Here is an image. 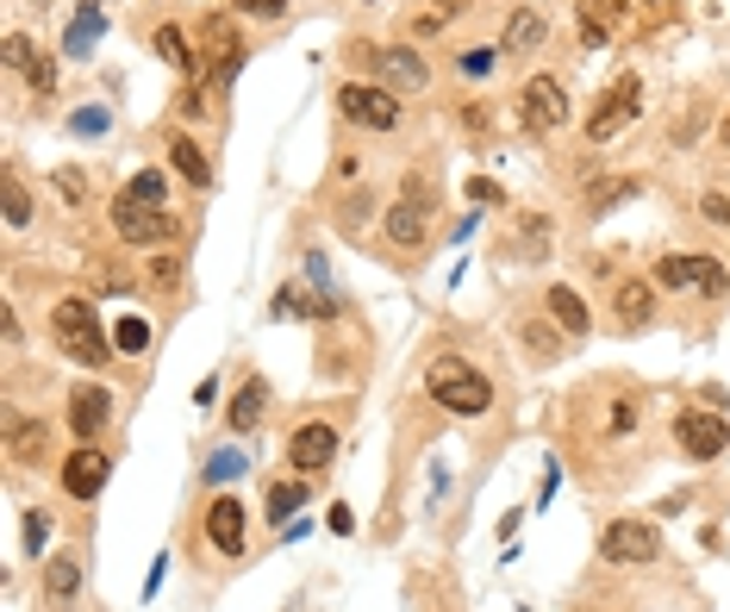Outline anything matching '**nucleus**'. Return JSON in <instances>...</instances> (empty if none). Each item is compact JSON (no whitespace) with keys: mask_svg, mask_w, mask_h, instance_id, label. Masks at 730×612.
<instances>
[{"mask_svg":"<svg viewBox=\"0 0 730 612\" xmlns=\"http://www.w3.org/2000/svg\"><path fill=\"white\" fill-rule=\"evenodd\" d=\"M424 387H431V401L450 406L456 419H480V413L494 406V382H487V375H480L468 357H456V350L431 357V369H424Z\"/></svg>","mask_w":730,"mask_h":612,"instance_id":"nucleus-1","label":"nucleus"},{"mask_svg":"<svg viewBox=\"0 0 730 612\" xmlns=\"http://www.w3.org/2000/svg\"><path fill=\"white\" fill-rule=\"evenodd\" d=\"M51 331H57V350L69 357V363H81V369H100L107 357H113V338L100 331V319H95V306L81 300V294H69V300H57V313H51Z\"/></svg>","mask_w":730,"mask_h":612,"instance_id":"nucleus-2","label":"nucleus"},{"mask_svg":"<svg viewBox=\"0 0 730 612\" xmlns=\"http://www.w3.org/2000/svg\"><path fill=\"white\" fill-rule=\"evenodd\" d=\"M637 113H643V76H637V69H624V76H612V81H606V95L594 100V113H587V144L618 138Z\"/></svg>","mask_w":730,"mask_h":612,"instance_id":"nucleus-3","label":"nucleus"},{"mask_svg":"<svg viewBox=\"0 0 730 612\" xmlns=\"http://www.w3.org/2000/svg\"><path fill=\"white\" fill-rule=\"evenodd\" d=\"M338 113L363 132H394L400 125V95L394 88H368V81H344L338 88Z\"/></svg>","mask_w":730,"mask_h":612,"instance_id":"nucleus-4","label":"nucleus"},{"mask_svg":"<svg viewBox=\"0 0 730 612\" xmlns=\"http://www.w3.org/2000/svg\"><path fill=\"white\" fill-rule=\"evenodd\" d=\"M113 231L132 250H144V244H169L175 219L163 207H144V200H132V194H119V200H113Z\"/></svg>","mask_w":730,"mask_h":612,"instance_id":"nucleus-5","label":"nucleus"},{"mask_svg":"<svg viewBox=\"0 0 730 612\" xmlns=\"http://www.w3.org/2000/svg\"><path fill=\"white\" fill-rule=\"evenodd\" d=\"M356 57L381 76V88H394V95H419L424 81H431V69H424L419 51H375V44H356Z\"/></svg>","mask_w":730,"mask_h":612,"instance_id":"nucleus-6","label":"nucleus"},{"mask_svg":"<svg viewBox=\"0 0 730 612\" xmlns=\"http://www.w3.org/2000/svg\"><path fill=\"white\" fill-rule=\"evenodd\" d=\"M662 550V532L643 525V518H612L606 532H599V556L606 562H650Z\"/></svg>","mask_w":730,"mask_h":612,"instance_id":"nucleus-7","label":"nucleus"},{"mask_svg":"<svg viewBox=\"0 0 730 612\" xmlns=\"http://www.w3.org/2000/svg\"><path fill=\"white\" fill-rule=\"evenodd\" d=\"M674 444H681L693 462H711V457H725L730 425L718 419V413H699V406H687V413L674 419Z\"/></svg>","mask_w":730,"mask_h":612,"instance_id":"nucleus-8","label":"nucleus"},{"mask_svg":"<svg viewBox=\"0 0 730 612\" xmlns=\"http://www.w3.org/2000/svg\"><path fill=\"white\" fill-rule=\"evenodd\" d=\"M519 107H524V125H531V132H556V125H568V88H562L556 76H531L524 81V95H519Z\"/></svg>","mask_w":730,"mask_h":612,"instance_id":"nucleus-9","label":"nucleus"},{"mask_svg":"<svg viewBox=\"0 0 730 612\" xmlns=\"http://www.w3.org/2000/svg\"><path fill=\"white\" fill-rule=\"evenodd\" d=\"M207 537L219 556H244V544H251V513H244V500L237 494H219L207 506Z\"/></svg>","mask_w":730,"mask_h":612,"instance_id":"nucleus-10","label":"nucleus"},{"mask_svg":"<svg viewBox=\"0 0 730 612\" xmlns=\"http://www.w3.org/2000/svg\"><path fill=\"white\" fill-rule=\"evenodd\" d=\"M107 469H113V462H107L100 444L69 450V457H63V494H69V500H95L100 488H107Z\"/></svg>","mask_w":730,"mask_h":612,"instance_id":"nucleus-11","label":"nucleus"},{"mask_svg":"<svg viewBox=\"0 0 730 612\" xmlns=\"http://www.w3.org/2000/svg\"><path fill=\"white\" fill-rule=\"evenodd\" d=\"M387 244L394 250H424V238H431V200H412V194H406V200H394V207H387Z\"/></svg>","mask_w":730,"mask_h":612,"instance_id":"nucleus-12","label":"nucleus"},{"mask_svg":"<svg viewBox=\"0 0 730 612\" xmlns=\"http://www.w3.org/2000/svg\"><path fill=\"white\" fill-rule=\"evenodd\" d=\"M288 457H294V469L319 476V469H331V457H338V431H331L325 419H307V425H300V431L288 438Z\"/></svg>","mask_w":730,"mask_h":612,"instance_id":"nucleus-13","label":"nucleus"},{"mask_svg":"<svg viewBox=\"0 0 730 612\" xmlns=\"http://www.w3.org/2000/svg\"><path fill=\"white\" fill-rule=\"evenodd\" d=\"M81 593V556L63 550V556H44V606H76Z\"/></svg>","mask_w":730,"mask_h":612,"instance_id":"nucleus-14","label":"nucleus"},{"mask_svg":"<svg viewBox=\"0 0 730 612\" xmlns=\"http://www.w3.org/2000/svg\"><path fill=\"white\" fill-rule=\"evenodd\" d=\"M107 419H113V394H107V387H95V382H81L76 394H69V425L81 431V444L95 438Z\"/></svg>","mask_w":730,"mask_h":612,"instance_id":"nucleus-15","label":"nucleus"},{"mask_svg":"<svg viewBox=\"0 0 730 612\" xmlns=\"http://www.w3.org/2000/svg\"><path fill=\"white\" fill-rule=\"evenodd\" d=\"M7 457L20 462V469L44 462V457H51V425H44V419H13V425H7Z\"/></svg>","mask_w":730,"mask_h":612,"instance_id":"nucleus-16","label":"nucleus"},{"mask_svg":"<svg viewBox=\"0 0 730 612\" xmlns=\"http://www.w3.org/2000/svg\"><path fill=\"white\" fill-rule=\"evenodd\" d=\"M275 319H338V300L331 294H307V287H281L275 294V306H269Z\"/></svg>","mask_w":730,"mask_h":612,"instance_id":"nucleus-17","label":"nucleus"},{"mask_svg":"<svg viewBox=\"0 0 730 612\" xmlns=\"http://www.w3.org/2000/svg\"><path fill=\"white\" fill-rule=\"evenodd\" d=\"M637 194H643V182H637V175H606V182H587V194H580V200H587V212H618L624 207V200H637Z\"/></svg>","mask_w":730,"mask_h":612,"instance_id":"nucleus-18","label":"nucleus"},{"mask_svg":"<svg viewBox=\"0 0 730 612\" xmlns=\"http://www.w3.org/2000/svg\"><path fill=\"white\" fill-rule=\"evenodd\" d=\"M543 39H550V20H543L538 7H519V13L506 20V39H500V51H512V57H519V51H538Z\"/></svg>","mask_w":730,"mask_h":612,"instance_id":"nucleus-19","label":"nucleus"},{"mask_svg":"<svg viewBox=\"0 0 730 612\" xmlns=\"http://www.w3.org/2000/svg\"><path fill=\"white\" fill-rule=\"evenodd\" d=\"M543 306H550V319H556V326L568 331V338H580V331L594 326V319H587V306H580V294H575V287H550V294H543Z\"/></svg>","mask_w":730,"mask_h":612,"instance_id":"nucleus-20","label":"nucleus"},{"mask_svg":"<svg viewBox=\"0 0 730 612\" xmlns=\"http://www.w3.org/2000/svg\"><path fill=\"white\" fill-rule=\"evenodd\" d=\"M100 32H107V13H100L95 0H88V7H76V25H69L63 51H69V57H88V51L100 44Z\"/></svg>","mask_w":730,"mask_h":612,"instance_id":"nucleus-21","label":"nucleus"},{"mask_svg":"<svg viewBox=\"0 0 730 612\" xmlns=\"http://www.w3.org/2000/svg\"><path fill=\"white\" fill-rule=\"evenodd\" d=\"M169 163H175V175H181V182H193V188H207V182H212V163H207V151H200L193 138H175V144H169Z\"/></svg>","mask_w":730,"mask_h":612,"instance_id":"nucleus-22","label":"nucleus"},{"mask_svg":"<svg viewBox=\"0 0 730 612\" xmlns=\"http://www.w3.org/2000/svg\"><path fill=\"white\" fill-rule=\"evenodd\" d=\"M263 401H269V387H263V382L251 375V382H244L237 394H231V413H225V419H231V431H251V425L263 419Z\"/></svg>","mask_w":730,"mask_h":612,"instance_id":"nucleus-23","label":"nucleus"},{"mask_svg":"<svg viewBox=\"0 0 730 612\" xmlns=\"http://www.w3.org/2000/svg\"><path fill=\"white\" fill-rule=\"evenodd\" d=\"M550 238H556V231H550V219H543V212H524L512 256H519V263H531V256H543V250H550Z\"/></svg>","mask_w":730,"mask_h":612,"instance_id":"nucleus-24","label":"nucleus"},{"mask_svg":"<svg viewBox=\"0 0 730 612\" xmlns=\"http://www.w3.org/2000/svg\"><path fill=\"white\" fill-rule=\"evenodd\" d=\"M650 306H655L650 282H618V319H624V326H643Z\"/></svg>","mask_w":730,"mask_h":612,"instance_id":"nucleus-25","label":"nucleus"},{"mask_svg":"<svg viewBox=\"0 0 730 612\" xmlns=\"http://www.w3.org/2000/svg\"><path fill=\"white\" fill-rule=\"evenodd\" d=\"M519 338H524V350H531V363H556V357H562V338L543 326V319H524Z\"/></svg>","mask_w":730,"mask_h":612,"instance_id":"nucleus-26","label":"nucleus"},{"mask_svg":"<svg viewBox=\"0 0 730 612\" xmlns=\"http://www.w3.org/2000/svg\"><path fill=\"white\" fill-rule=\"evenodd\" d=\"M263 506H269V518H275V525H288V518H294V506H307V481H275Z\"/></svg>","mask_w":730,"mask_h":612,"instance_id":"nucleus-27","label":"nucleus"},{"mask_svg":"<svg viewBox=\"0 0 730 612\" xmlns=\"http://www.w3.org/2000/svg\"><path fill=\"white\" fill-rule=\"evenodd\" d=\"M637 419H643V401H637V394H618L612 413H606V438H631Z\"/></svg>","mask_w":730,"mask_h":612,"instance_id":"nucleus-28","label":"nucleus"},{"mask_svg":"<svg viewBox=\"0 0 730 612\" xmlns=\"http://www.w3.org/2000/svg\"><path fill=\"white\" fill-rule=\"evenodd\" d=\"M156 57L169 63V69H193V51H188V39H181V32H175V25H163V32H156Z\"/></svg>","mask_w":730,"mask_h":612,"instance_id":"nucleus-29","label":"nucleus"},{"mask_svg":"<svg viewBox=\"0 0 730 612\" xmlns=\"http://www.w3.org/2000/svg\"><path fill=\"white\" fill-rule=\"evenodd\" d=\"M693 256H699V250H693ZM693 256H687V250L662 256V263H655V282H662V287H693Z\"/></svg>","mask_w":730,"mask_h":612,"instance_id":"nucleus-30","label":"nucleus"},{"mask_svg":"<svg viewBox=\"0 0 730 612\" xmlns=\"http://www.w3.org/2000/svg\"><path fill=\"white\" fill-rule=\"evenodd\" d=\"M113 345L125 350V357H137V350L151 345V326H144L137 313H125V319H119V326H113Z\"/></svg>","mask_w":730,"mask_h":612,"instance_id":"nucleus-31","label":"nucleus"},{"mask_svg":"<svg viewBox=\"0 0 730 612\" xmlns=\"http://www.w3.org/2000/svg\"><path fill=\"white\" fill-rule=\"evenodd\" d=\"M125 194L144 200V207H163V194H169V188H163V175H156V170H137L132 182H125Z\"/></svg>","mask_w":730,"mask_h":612,"instance_id":"nucleus-32","label":"nucleus"},{"mask_svg":"<svg viewBox=\"0 0 730 612\" xmlns=\"http://www.w3.org/2000/svg\"><path fill=\"white\" fill-rule=\"evenodd\" d=\"M32 219V194H25V182L13 170H7V226H25Z\"/></svg>","mask_w":730,"mask_h":612,"instance_id":"nucleus-33","label":"nucleus"},{"mask_svg":"<svg viewBox=\"0 0 730 612\" xmlns=\"http://www.w3.org/2000/svg\"><path fill=\"white\" fill-rule=\"evenodd\" d=\"M51 188H57L69 207H88V175H81V170H57V175H51Z\"/></svg>","mask_w":730,"mask_h":612,"instance_id":"nucleus-34","label":"nucleus"},{"mask_svg":"<svg viewBox=\"0 0 730 612\" xmlns=\"http://www.w3.org/2000/svg\"><path fill=\"white\" fill-rule=\"evenodd\" d=\"M44 537H51V518H44V506H32V513H25V556L44 562Z\"/></svg>","mask_w":730,"mask_h":612,"instance_id":"nucleus-35","label":"nucleus"},{"mask_svg":"<svg viewBox=\"0 0 730 612\" xmlns=\"http://www.w3.org/2000/svg\"><path fill=\"white\" fill-rule=\"evenodd\" d=\"M107 125H113V113H107V107H88V113L69 119V132H76V138H100Z\"/></svg>","mask_w":730,"mask_h":612,"instance_id":"nucleus-36","label":"nucleus"},{"mask_svg":"<svg viewBox=\"0 0 730 612\" xmlns=\"http://www.w3.org/2000/svg\"><path fill=\"white\" fill-rule=\"evenodd\" d=\"M494 63H500V51H494V44H475V51H462V76H487Z\"/></svg>","mask_w":730,"mask_h":612,"instance_id":"nucleus-37","label":"nucleus"},{"mask_svg":"<svg viewBox=\"0 0 730 612\" xmlns=\"http://www.w3.org/2000/svg\"><path fill=\"white\" fill-rule=\"evenodd\" d=\"M580 39H587V51H599V44H606V39H612V25H606V20H599V13H594V7H580Z\"/></svg>","mask_w":730,"mask_h":612,"instance_id":"nucleus-38","label":"nucleus"},{"mask_svg":"<svg viewBox=\"0 0 730 612\" xmlns=\"http://www.w3.org/2000/svg\"><path fill=\"white\" fill-rule=\"evenodd\" d=\"M25 76H32V95H51V88H57V63H51V57H32V69H25Z\"/></svg>","mask_w":730,"mask_h":612,"instance_id":"nucleus-39","label":"nucleus"},{"mask_svg":"<svg viewBox=\"0 0 730 612\" xmlns=\"http://www.w3.org/2000/svg\"><path fill=\"white\" fill-rule=\"evenodd\" d=\"M251 457H237V450H212V462H207V481H225V476H237Z\"/></svg>","mask_w":730,"mask_h":612,"instance_id":"nucleus-40","label":"nucleus"},{"mask_svg":"<svg viewBox=\"0 0 730 612\" xmlns=\"http://www.w3.org/2000/svg\"><path fill=\"white\" fill-rule=\"evenodd\" d=\"M7 69H32V39L25 32H7Z\"/></svg>","mask_w":730,"mask_h":612,"instance_id":"nucleus-41","label":"nucleus"},{"mask_svg":"<svg viewBox=\"0 0 730 612\" xmlns=\"http://www.w3.org/2000/svg\"><path fill=\"white\" fill-rule=\"evenodd\" d=\"M468 200H475V207H500L506 194H500V182H487V175H475V182H468Z\"/></svg>","mask_w":730,"mask_h":612,"instance_id":"nucleus-42","label":"nucleus"},{"mask_svg":"<svg viewBox=\"0 0 730 612\" xmlns=\"http://www.w3.org/2000/svg\"><path fill=\"white\" fill-rule=\"evenodd\" d=\"M237 13H251V20H281L288 0H237Z\"/></svg>","mask_w":730,"mask_h":612,"instance_id":"nucleus-43","label":"nucleus"},{"mask_svg":"<svg viewBox=\"0 0 730 612\" xmlns=\"http://www.w3.org/2000/svg\"><path fill=\"white\" fill-rule=\"evenodd\" d=\"M699 212H706V219H718V226H730V200H725V194H706V200H699Z\"/></svg>","mask_w":730,"mask_h":612,"instance_id":"nucleus-44","label":"nucleus"},{"mask_svg":"<svg viewBox=\"0 0 730 612\" xmlns=\"http://www.w3.org/2000/svg\"><path fill=\"white\" fill-rule=\"evenodd\" d=\"M331 532L344 537V532H356V513H350L344 500H338V506H331Z\"/></svg>","mask_w":730,"mask_h":612,"instance_id":"nucleus-45","label":"nucleus"},{"mask_svg":"<svg viewBox=\"0 0 730 612\" xmlns=\"http://www.w3.org/2000/svg\"><path fill=\"white\" fill-rule=\"evenodd\" d=\"M718 138H725V144H730V119H725V132H718Z\"/></svg>","mask_w":730,"mask_h":612,"instance_id":"nucleus-46","label":"nucleus"},{"mask_svg":"<svg viewBox=\"0 0 730 612\" xmlns=\"http://www.w3.org/2000/svg\"><path fill=\"white\" fill-rule=\"evenodd\" d=\"M643 7H655V0H643Z\"/></svg>","mask_w":730,"mask_h":612,"instance_id":"nucleus-47","label":"nucleus"}]
</instances>
